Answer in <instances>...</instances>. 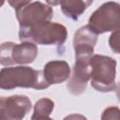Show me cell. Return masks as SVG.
Returning <instances> with one entry per match:
<instances>
[{
  "instance_id": "obj_8",
  "label": "cell",
  "mask_w": 120,
  "mask_h": 120,
  "mask_svg": "<svg viewBox=\"0 0 120 120\" xmlns=\"http://www.w3.org/2000/svg\"><path fill=\"white\" fill-rule=\"evenodd\" d=\"M98 41V35L88 25L80 27L73 37V48L76 57H92Z\"/></svg>"
},
{
  "instance_id": "obj_15",
  "label": "cell",
  "mask_w": 120,
  "mask_h": 120,
  "mask_svg": "<svg viewBox=\"0 0 120 120\" xmlns=\"http://www.w3.org/2000/svg\"><path fill=\"white\" fill-rule=\"evenodd\" d=\"M109 45L115 53H119V30L112 33L109 38Z\"/></svg>"
},
{
  "instance_id": "obj_1",
  "label": "cell",
  "mask_w": 120,
  "mask_h": 120,
  "mask_svg": "<svg viewBox=\"0 0 120 120\" xmlns=\"http://www.w3.org/2000/svg\"><path fill=\"white\" fill-rule=\"evenodd\" d=\"M50 85L46 82L41 70L26 66L4 68L0 70V89L11 90L17 87L42 90Z\"/></svg>"
},
{
  "instance_id": "obj_16",
  "label": "cell",
  "mask_w": 120,
  "mask_h": 120,
  "mask_svg": "<svg viewBox=\"0 0 120 120\" xmlns=\"http://www.w3.org/2000/svg\"><path fill=\"white\" fill-rule=\"evenodd\" d=\"M63 120H87V118L82 114L72 113V114H68V116H66Z\"/></svg>"
},
{
  "instance_id": "obj_3",
  "label": "cell",
  "mask_w": 120,
  "mask_h": 120,
  "mask_svg": "<svg viewBox=\"0 0 120 120\" xmlns=\"http://www.w3.org/2000/svg\"><path fill=\"white\" fill-rule=\"evenodd\" d=\"M116 61L110 56L95 54L90 59L91 85L98 92L107 93L116 89Z\"/></svg>"
},
{
  "instance_id": "obj_11",
  "label": "cell",
  "mask_w": 120,
  "mask_h": 120,
  "mask_svg": "<svg viewBox=\"0 0 120 120\" xmlns=\"http://www.w3.org/2000/svg\"><path fill=\"white\" fill-rule=\"evenodd\" d=\"M61 9L64 15L73 21H77L78 18L84 12V10L92 4V1H81V0H62L59 1Z\"/></svg>"
},
{
  "instance_id": "obj_7",
  "label": "cell",
  "mask_w": 120,
  "mask_h": 120,
  "mask_svg": "<svg viewBox=\"0 0 120 120\" xmlns=\"http://www.w3.org/2000/svg\"><path fill=\"white\" fill-rule=\"evenodd\" d=\"M90 59L91 57H76V62L68 82V88L73 95L82 94L90 80Z\"/></svg>"
},
{
  "instance_id": "obj_4",
  "label": "cell",
  "mask_w": 120,
  "mask_h": 120,
  "mask_svg": "<svg viewBox=\"0 0 120 120\" xmlns=\"http://www.w3.org/2000/svg\"><path fill=\"white\" fill-rule=\"evenodd\" d=\"M14 8L20 28L32 27L46 22H51L53 9L51 6L39 1H8Z\"/></svg>"
},
{
  "instance_id": "obj_6",
  "label": "cell",
  "mask_w": 120,
  "mask_h": 120,
  "mask_svg": "<svg viewBox=\"0 0 120 120\" xmlns=\"http://www.w3.org/2000/svg\"><path fill=\"white\" fill-rule=\"evenodd\" d=\"M31 108V100L26 96L0 97V120H22Z\"/></svg>"
},
{
  "instance_id": "obj_9",
  "label": "cell",
  "mask_w": 120,
  "mask_h": 120,
  "mask_svg": "<svg viewBox=\"0 0 120 120\" xmlns=\"http://www.w3.org/2000/svg\"><path fill=\"white\" fill-rule=\"evenodd\" d=\"M42 73L46 82L49 85L57 84L67 81L69 78L70 68L66 61L52 60L44 66Z\"/></svg>"
},
{
  "instance_id": "obj_10",
  "label": "cell",
  "mask_w": 120,
  "mask_h": 120,
  "mask_svg": "<svg viewBox=\"0 0 120 120\" xmlns=\"http://www.w3.org/2000/svg\"><path fill=\"white\" fill-rule=\"evenodd\" d=\"M38 56V46L29 41H22L20 44L14 43L11 49L12 65H26L33 63Z\"/></svg>"
},
{
  "instance_id": "obj_2",
  "label": "cell",
  "mask_w": 120,
  "mask_h": 120,
  "mask_svg": "<svg viewBox=\"0 0 120 120\" xmlns=\"http://www.w3.org/2000/svg\"><path fill=\"white\" fill-rule=\"evenodd\" d=\"M68 38L67 28L58 22H46L28 28H20L21 41H29L40 45H63Z\"/></svg>"
},
{
  "instance_id": "obj_13",
  "label": "cell",
  "mask_w": 120,
  "mask_h": 120,
  "mask_svg": "<svg viewBox=\"0 0 120 120\" xmlns=\"http://www.w3.org/2000/svg\"><path fill=\"white\" fill-rule=\"evenodd\" d=\"M14 42H4L0 45V64L3 66H11V49Z\"/></svg>"
},
{
  "instance_id": "obj_5",
  "label": "cell",
  "mask_w": 120,
  "mask_h": 120,
  "mask_svg": "<svg viewBox=\"0 0 120 120\" xmlns=\"http://www.w3.org/2000/svg\"><path fill=\"white\" fill-rule=\"evenodd\" d=\"M98 36L106 32H114L120 28V5L116 2H106L89 17L88 24Z\"/></svg>"
},
{
  "instance_id": "obj_17",
  "label": "cell",
  "mask_w": 120,
  "mask_h": 120,
  "mask_svg": "<svg viewBox=\"0 0 120 120\" xmlns=\"http://www.w3.org/2000/svg\"><path fill=\"white\" fill-rule=\"evenodd\" d=\"M31 120H53L50 118L49 116H36V117H31Z\"/></svg>"
},
{
  "instance_id": "obj_12",
  "label": "cell",
  "mask_w": 120,
  "mask_h": 120,
  "mask_svg": "<svg viewBox=\"0 0 120 120\" xmlns=\"http://www.w3.org/2000/svg\"><path fill=\"white\" fill-rule=\"evenodd\" d=\"M54 108V102L48 98H43L38 99L35 106H34V112H33V117L36 116H49L52 110Z\"/></svg>"
},
{
  "instance_id": "obj_14",
  "label": "cell",
  "mask_w": 120,
  "mask_h": 120,
  "mask_svg": "<svg viewBox=\"0 0 120 120\" xmlns=\"http://www.w3.org/2000/svg\"><path fill=\"white\" fill-rule=\"evenodd\" d=\"M101 120H120V110L116 106L106 108L101 114Z\"/></svg>"
},
{
  "instance_id": "obj_18",
  "label": "cell",
  "mask_w": 120,
  "mask_h": 120,
  "mask_svg": "<svg viewBox=\"0 0 120 120\" xmlns=\"http://www.w3.org/2000/svg\"><path fill=\"white\" fill-rule=\"evenodd\" d=\"M4 3H5L4 1H0V7H1L2 5H4Z\"/></svg>"
}]
</instances>
